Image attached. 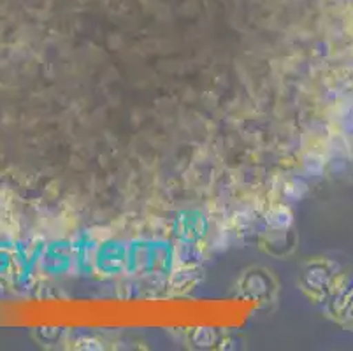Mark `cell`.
Instances as JSON below:
<instances>
[{"label":"cell","mask_w":353,"mask_h":351,"mask_svg":"<svg viewBox=\"0 0 353 351\" xmlns=\"http://www.w3.org/2000/svg\"><path fill=\"white\" fill-rule=\"evenodd\" d=\"M346 321H348L350 327L353 328V299H352V304L348 305V311H346Z\"/></svg>","instance_id":"obj_1"}]
</instances>
